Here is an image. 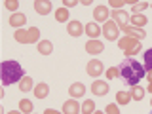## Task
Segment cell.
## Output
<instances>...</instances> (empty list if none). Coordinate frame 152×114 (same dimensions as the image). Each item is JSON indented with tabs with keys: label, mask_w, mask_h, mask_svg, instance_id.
<instances>
[{
	"label": "cell",
	"mask_w": 152,
	"mask_h": 114,
	"mask_svg": "<svg viewBox=\"0 0 152 114\" xmlns=\"http://www.w3.org/2000/svg\"><path fill=\"white\" fill-rule=\"evenodd\" d=\"M86 34L89 36V40H99V36L103 34V27L99 25V23L91 21V23L86 25Z\"/></svg>",
	"instance_id": "7c38bea8"
},
{
	"label": "cell",
	"mask_w": 152,
	"mask_h": 114,
	"mask_svg": "<svg viewBox=\"0 0 152 114\" xmlns=\"http://www.w3.org/2000/svg\"><path fill=\"white\" fill-rule=\"evenodd\" d=\"M133 101L129 91H116V104H120V107H124V104H129Z\"/></svg>",
	"instance_id": "cb8c5ba5"
},
{
	"label": "cell",
	"mask_w": 152,
	"mask_h": 114,
	"mask_svg": "<svg viewBox=\"0 0 152 114\" xmlns=\"http://www.w3.org/2000/svg\"><path fill=\"white\" fill-rule=\"evenodd\" d=\"M148 23V19H146L142 13H139V15H131V25L137 27V28H145V25Z\"/></svg>",
	"instance_id": "4316f807"
},
{
	"label": "cell",
	"mask_w": 152,
	"mask_h": 114,
	"mask_svg": "<svg viewBox=\"0 0 152 114\" xmlns=\"http://www.w3.org/2000/svg\"><path fill=\"white\" fill-rule=\"evenodd\" d=\"M15 42L19 44H38L40 42V28L38 27H28V28H19L15 31Z\"/></svg>",
	"instance_id": "3957f363"
},
{
	"label": "cell",
	"mask_w": 152,
	"mask_h": 114,
	"mask_svg": "<svg viewBox=\"0 0 152 114\" xmlns=\"http://www.w3.org/2000/svg\"><path fill=\"white\" fill-rule=\"evenodd\" d=\"M120 78L124 80V84H127L129 88L133 86H139V82L146 76V69L145 65H141L137 59H124L120 65Z\"/></svg>",
	"instance_id": "6da1fadb"
},
{
	"label": "cell",
	"mask_w": 152,
	"mask_h": 114,
	"mask_svg": "<svg viewBox=\"0 0 152 114\" xmlns=\"http://www.w3.org/2000/svg\"><path fill=\"white\" fill-rule=\"evenodd\" d=\"M86 51H88L89 55H99L104 51V44L101 40H88L86 42Z\"/></svg>",
	"instance_id": "4fadbf2b"
},
{
	"label": "cell",
	"mask_w": 152,
	"mask_h": 114,
	"mask_svg": "<svg viewBox=\"0 0 152 114\" xmlns=\"http://www.w3.org/2000/svg\"><path fill=\"white\" fill-rule=\"evenodd\" d=\"M142 65H145L146 72H148V70H152V48H150V50H146L145 53H142Z\"/></svg>",
	"instance_id": "83f0119b"
},
{
	"label": "cell",
	"mask_w": 152,
	"mask_h": 114,
	"mask_svg": "<svg viewBox=\"0 0 152 114\" xmlns=\"http://www.w3.org/2000/svg\"><path fill=\"white\" fill-rule=\"evenodd\" d=\"M141 51H142V46H141V44H137L135 48H131V50L124 51V53H126V59H135V55H137V53H141Z\"/></svg>",
	"instance_id": "4dcf8cb0"
},
{
	"label": "cell",
	"mask_w": 152,
	"mask_h": 114,
	"mask_svg": "<svg viewBox=\"0 0 152 114\" xmlns=\"http://www.w3.org/2000/svg\"><path fill=\"white\" fill-rule=\"evenodd\" d=\"M93 114H107V112H104V110H103V112H101V110H97V112H93Z\"/></svg>",
	"instance_id": "f35d334b"
},
{
	"label": "cell",
	"mask_w": 152,
	"mask_h": 114,
	"mask_svg": "<svg viewBox=\"0 0 152 114\" xmlns=\"http://www.w3.org/2000/svg\"><path fill=\"white\" fill-rule=\"evenodd\" d=\"M110 17H112V21L120 27V31H122V28H126L127 25H131V15L127 12H124V10H112V15Z\"/></svg>",
	"instance_id": "5b68a950"
},
{
	"label": "cell",
	"mask_w": 152,
	"mask_h": 114,
	"mask_svg": "<svg viewBox=\"0 0 152 114\" xmlns=\"http://www.w3.org/2000/svg\"><path fill=\"white\" fill-rule=\"evenodd\" d=\"M55 21H59V23H69L70 21V13L65 6H59L55 10Z\"/></svg>",
	"instance_id": "7402d4cb"
},
{
	"label": "cell",
	"mask_w": 152,
	"mask_h": 114,
	"mask_svg": "<svg viewBox=\"0 0 152 114\" xmlns=\"http://www.w3.org/2000/svg\"><path fill=\"white\" fill-rule=\"evenodd\" d=\"M103 34H104V38H107L108 42H118L120 40V27L116 25L114 21H107L103 25Z\"/></svg>",
	"instance_id": "277c9868"
},
{
	"label": "cell",
	"mask_w": 152,
	"mask_h": 114,
	"mask_svg": "<svg viewBox=\"0 0 152 114\" xmlns=\"http://www.w3.org/2000/svg\"><path fill=\"white\" fill-rule=\"evenodd\" d=\"M150 114H152V112H150Z\"/></svg>",
	"instance_id": "b9f144b4"
},
{
	"label": "cell",
	"mask_w": 152,
	"mask_h": 114,
	"mask_svg": "<svg viewBox=\"0 0 152 114\" xmlns=\"http://www.w3.org/2000/svg\"><path fill=\"white\" fill-rule=\"evenodd\" d=\"M86 95V86L82 82H74L69 86V97L70 99H80Z\"/></svg>",
	"instance_id": "5bb4252c"
},
{
	"label": "cell",
	"mask_w": 152,
	"mask_h": 114,
	"mask_svg": "<svg viewBox=\"0 0 152 114\" xmlns=\"http://www.w3.org/2000/svg\"><path fill=\"white\" fill-rule=\"evenodd\" d=\"M63 6L69 10V8H74V6H78V0H63Z\"/></svg>",
	"instance_id": "836d02e7"
},
{
	"label": "cell",
	"mask_w": 152,
	"mask_h": 114,
	"mask_svg": "<svg viewBox=\"0 0 152 114\" xmlns=\"http://www.w3.org/2000/svg\"><path fill=\"white\" fill-rule=\"evenodd\" d=\"M137 44H141V40H137V38H133V36H122L120 40H118V48H120L122 51L131 50V48H135Z\"/></svg>",
	"instance_id": "2e32d148"
},
{
	"label": "cell",
	"mask_w": 152,
	"mask_h": 114,
	"mask_svg": "<svg viewBox=\"0 0 152 114\" xmlns=\"http://www.w3.org/2000/svg\"><path fill=\"white\" fill-rule=\"evenodd\" d=\"M32 6H34L36 13H40V15H48V13H51V10H53L50 0H34Z\"/></svg>",
	"instance_id": "9a60e30c"
},
{
	"label": "cell",
	"mask_w": 152,
	"mask_h": 114,
	"mask_svg": "<svg viewBox=\"0 0 152 114\" xmlns=\"http://www.w3.org/2000/svg\"><path fill=\"white\" fill-rule=\"evenodd\" d=\"M150 8H152V2H150Z\"/></svg>",
	"instance_id": "ab89813d"
},
{
	"label": "cell",
	"mask_w": 152,
	"mask_h": 114,
	"mask_svg": "<svg viewBox=\"0 0 152 114\" xmlns=\"http://www.w3.org/2000/svg\"><path fill=\"white\" fill-rule=\"evenodd\" d=\"M36 50H38L40 55H50L51 51H53V44H51L50 40H40L36 44Z\"/></svg>",
	"instance_id": "44dd1931"
},
{
	"label": "cell",
	"mask_w": 152,
	"mask_h": 114,
	"mask_svg": "<svg viewBox=\"0 0 152 114\" xmlns=\"http://www.w3.org/2000/svg\"><path fill=\"white\" fill-rule=\"evenodd\" d=\"M19 110L23 114H34L32 112L34 110V104H32V101H28V99H21L19 101Z\"/></svg>",
	"instance_id": "d4e9b609"
},
{
	"label": "cell",
	"mask_w": 152,
	"mask_h": 114,
	"mask_svg": "<svg viewBox=\"0 0 152 114\" xmlns=\"http://www.w3.org/2000/svg\"><path fill=\"white\" fill-rule=\"evenodd\" d=\"M93 112H97L93 99H86V101H82V114H93Z\"/></svg>",
	"instance_id": "484cf974"
},
{
	"label": "cell",
	"mask_w": 152,
	"mask_h": 114,
	"mask_svg": "<svg viewBox=\"0 0 152 114\" xmlns=\"http://www.w3.org/2000/svg\"><path fill=\"white\" fill-rule=\"evenodd\" d=\"M63 114H82V103H78V99H66L61 108Z\"/></svg>",
	"instance_id": "9c48e42d"
},
{
	"label": "cell",
	"mask_w": 152,
	"mask_h": 114,
	"mask_svg": "<svg viewBox=\"0 0 152 114\" xmlns=\"http://www.w3.org/2000/svg\"><path fill=\"white\" fill-rule=\"evenodd\" d=\"M48 95H50V86L46 82H38L34 86V97L36 99H46Z\"/></svg>",
	"instance_id": "d6986e66"
},
{
	"label": "cell",
	"mask_w": 152,
	"mask_h": 114,
	"mask_svg": "<svg viewBox=\"0 0 152 114\" xmlns=\"http://www.w3.org/2000/svg\"><path fill=\"white\" fill-rule=\"evenodd\" d=\"M34 114H36V112H34Z\"/></svg>",
	"instance_id": "60d3db41"
},
{
	"label": "cell",
	"mask_w": 152,
	"mask_h": 114,
	"mask_svg": "<svg viewBox=\"0 0 152 114\" xmlns=\"http://www.w3.org/2000/svg\"><path fill=\"white\" fill-rule=\"evenodd\" d=\"M127 4L131 6V15H139L146 8H150V2H135V0H127Z\"/></svg>",
	"instance_id": "ac0fdd59"
},
{
	"label": "cell",
	"mask_w": 152,
	"mask_h": 114,
	"mask_svg": "<svg viewBox=\"0 0 152 114\" xmlns=\"http://www.w3.org/2000/svg\"><path fill=\"white\" fill-rule=\"evenodd\" d=\"M145 93H146V89L141 88V86H133V88H129V95H131L133 101H142V99H145Z\"/></svg>",
	"instance_id": "603a6c76"
},
{
	"label": "cell",
	"mask_w": 152,
	"mask_h": 114,
	"mask_svg": "<svg viewBox=\"0 0 152 114\" xmlns=\"http://www.w3.org/2000/svg\"><path fill=\"white\" fill-rule=\"evenodd\" d=\"M44 114H63V112H59V110H55V108H46Z\"/></svg>",
	"instance_id": "e575fe53"
},
{
	"label": "cell",
	"mask_w": 152,
	"mask_h": 114,
	"mask_svg": "<svg viewBox=\"0 0 152 114\" xmlns=\"http://www.w3.org/2000/svg\"><path fill=\"white\" fill-rule=\"evenodd\" d=\"M86 72L89 76H93V78H99V76L104 72V65L99 59H91L88 65H86Z\"/></svg>",
	"instance_id": "52a82bcc"
},
{
	"label": "cell",
	"mask_w": 152,
	"mask_h": 114,
	"mask_svg": "<svg viewBox=\"0 0 152 114\" xmlns=\"http://www.w3.org/2000/svg\"><path fill=\"white\" fill-rule=\"evenodd\" d=\"M66 32H69V36L78 38L86 32V25H82V21H76V19L74 21H69L66 23Z\"/></svg>",
	"instance_id": "30bf717a"
},
{
	"label": "cell",
	"mask_w": 152,
	"mask_h": 114,
	"mask_svg": "<svg viewBox=\"0 0 152 114\" xmlns=\"http://www.w3.org/2000/svg\"><path fill=\"white\" fill-rule=\"evenodd\" d=\"M8 23L15 28V31H19V28H25V25H27V15H25V13H21V12L12 13L10 19H8Z\"/></svg>",
	"instance_id": "8fae6325"
},
{
	"label": "cell",
	"mask_w": 152,
	"mask_h": 114,
	"mask_svg": "<svg viewBox=\"0 0 152 114\" xmlns=\"http://www.w3.org/2000/svg\"><path fill=\"white\" fill-rule=\"evenodd\" d=\"M146 78H148V82H152V70H148V72H146Z\"/></svg>",
	"instance_id": "8d00e7d4"
},
{
	"label": "cell",
	"mask_w": 152,
	"mask_h": 114,
	"mask_svg": "<svg viewBox=\"0 0 152 114\" xmlns=\"http://www.w3.org/2000/svg\"><path fill=\"white\" fill-rule=\"evenodd\" d=\"M34 86H36V84H34V80H32L31 76L27 74L25 78L19 82V89H21L23 93H28V91H34Z\"/></svg>",
	"instance_id": "ffe728a7"
},
{
	"label": "cell",
	"mask_w": 152,
	"mask_h": 114,
	"mask_svg": "<svg viewBox=\"0 0 152 114\" xmlns=\"http://www.w3.org/2000/svg\"><path fill=\"white\" fill-rule=\"evenodd\" d=\"M91 93L95 95V97H104L108 91H110V86H108V82H104V80H95V82H91Z\"/></svg>",
	"instance_id": "ba28073f"
},
{
	"label": "cell",
	"mask_w": 152,
	"mask_h": 114,
	"mask_svg": "<svg viewBox=\"0 0 152 114\" xmlns=\"http://www.w3.org/2000/svg\"><path fill=\"white\" fill-rule=\"evenodd\" d=\"M104 76H107V80H116V78H120V69H118V66H110V69H107Z\"/></svg>",
	"instance_id": "f546056e"
},
{
	"label": "cell",
	"mask_w": 152,
	"mask_h": 114,
	"mask_svg": "<svg viewBox=\"0 0 152 114\" xmlns=\"http://www.w3.org/2000/svg\"><path fill=\"white\" fill-rule=\"evenodd\" d=\"M146 91H150V93H152V82H148V86H146Z\"/></svg>",
	"instance_id": "74e56055"
},
{
	"label": "cell",
	"mask_w": 152,
	"mask_h": 114,
	"mask_svg": "<svg viewBox=\"0 0 152 114\" xmlns=\"http://www.w3.org/2000/svg\"><path fill=\"white\" fill-rule=\"evenodd\" d=\"M25 72H23V66L19 65V61L8 59L2 61L0 65V80H2V86H12V84H19L23 78H25Z\"/></svg>",
	"instance_id": "7a4b0ae2"
},
{
	"label": "cell",
	"mask_w": 152,
	"mask_h": 114,
	"mask_svg": "<svg viewBox=\"0 0 152 114\" xmlns=\"http://www.w3.org/2000/svg\"><path fill=\"white\" fill-rule=\"evenodd\" d=\"M122 31L126 32V36H133V38H137V40H142V38L146 36L145 28H137V27H133V25H127L126 28H122Z\"/></svg>",
	"instance_id": "e0dca14e"
},
{
	"label": "cell",
	"mask_w": 152,
	"mask_h": 114,
	"mask_svg": "<svg viewBox=\"0 0 152 114\" xmlns=\"http://www.w3.org/2000/svg\"><path fill=\"white\" fill-rule=\"evenodd\" d=\"M126 0H108L107 2V6H112L114 10H122V6H126Z\"/></svg>",
	"instance_id": "1f68e13d"
},
{
	"label": "cell",
	"mask_w": 152,
	"mask_h": 114,
	"mask_svg": "<svg viewBox=\"0 0 152 114\" xmlns=\"http://www.w3.org/2000/svg\"><path fill=\"white\" fill-rule=\"evenodd\" d=\"M110 15H112V13L108 12V6H104V4H99V6L93 8V19H95V23H103V25H104Z\"/></svg>",
	"instance_id": "8992f818"
},
{
	"label": "cell",
	"mask_w": 152,
	"mask_h": 114,
	"mask_svg": "<svg viewBox=\"0 0 152 114\" xmlns=\"http://www.w3.org/2000/svg\"><path fill=\"white\" fill-rule=\"evenodd\" d=\"M4 114H23L21 110H8V112H4Z\"/></svg>",
	"instance_id": "d590c367"
},
{
	"label": "cell",
	"mask_w": 152,
	"mask_h": 114,
	"mask_svg": "<svg viewBox=\"0 0 152 114\" xmlns=\"http://www.w3.org/2000/svg\"><path fill=\"white\" fill-rule=\"evenodd\" d=\"M2 6L6 8V10H10V12H13V13H17V10H19V0H4L2 2Z\"/></svg>",
	"instance_id": "f1b7e54d"
},
{
	"label": "cell",
	"mask_w": 152,
	"mask_h": 114,
	"mask_svg": "<svg viewBox=\"0 0 152 114\" xmlns=\"http://www.w3.org/2000/svg\"><path fill=\"white\" fill-rule=\"evenodd\" d=\"M104 112H107V114H120V108H118L116 103H110V104L104 107Z\"/></svg>",
	"instance_id": "d6a6232c"
}]
</instances>
